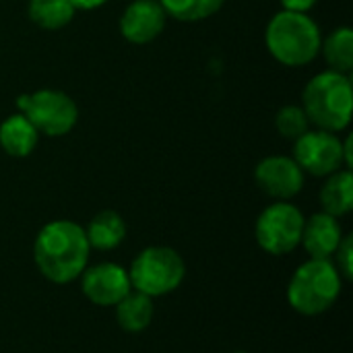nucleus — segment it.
<instances>
[{"mask_svg":"<svg viewBox=\"0 0 353 353\" xmlns=\"http://www.w3.org/2000/svg\"><path fill=\"white\" fill-rule=\"evenodd\" d=\"M335 254H337V265H335V267H337V271H339L341 279L352 281L353 279V236L352 234L343 236V240H341V244L337 246Z\"/></svg>","mask_w":353,"mask_h":353,"instance_id":"412c9836","label":"nucleus"},{"mask_svg":"<svg viewBox=\"0 0 353 353\" xmlns=\"http://www.w3.org/2000/svg\"><path fill=\"white\" fill-rule=\"evenodd\" d=\"M254 182L265 194L277 201H290L304 188V172L294 157L271 155L254 168Z\"/></svg>","mask_w":353,"mask_h":353,"instance_id":"1a4fd4ad","label":"nucleus"},{"mask_svg":"<svg viewBox=\"0 0 353 353\" xmlns=\"http://www.w3.org/2000/svg\"><path fill=\"white\" fill-rule=\"evenodd\" d=\"M319 0H281L283 10H292V12H308L310 8L316 6Z\"/></svg>","mask_w":353,"mask_h":353,"instance_id":"4be33fe9","label":"nucleus"},{"mask_svg":"<svg viewBox=\"0 0 353 353\" xmlns=\"http://www.w3.org/2000/svg\"><path fill=\"white\" fill-rule=\"evenodd\" d=\"M277 132L288 141H298L304 132L310 130V120L302 105H283L275 116Z\"/></svg>","mask_w":353,"mask_h":353,"instance_id":"aec40b11","label":"nucleus"},{"mask_svg":"<svg viewBox=\"0 0 353 353\" xmlns=\"http://www.w3.org/2000/svg\"><path fill=\"white\" fill-rule=\"evenodd\" d=\"M341 285L343 279L331 259H310L296 269L288 285V302L304 316H319L337 302Z\"/></svg>","mask_w":353,"mask_h":353,"instance_id":"20e7f679","label":"nucleus"},{"mask_svg":"<svg viewBox=\"0 0 353 353\" xmlns=\"http://www.w3.org/2000/svg\"><path fill=\"white\" fill-rule=\"evenodd\" d=\"M327 64L331 70L350 74L353 68V31L350 27H337L321 43Z\"/></svg>","mask_w":353,"mask_h":353,"instance_id":"a211bd4d","label":"nucleus"},{"mask_svg":"<svg viewBox=\"0 0 353 353\" xmlns=\"http://www.w3.org/2000/svg\"><path fill=\"white\" fill-rule=\"evenodd\" d=\"M265 43L277 62L296 68L310 64L321 54L323 35L308 12L281 10L269 21Z\"/></svg>","mask_w":353,"mask_h":353,"instance_id":"7ed1b4c3","label":"nucleus"},{"mask_svg":"<svg viewBox=\"0 0 353 353\" xmlns=\"http://www.w3.org/2000/svg\"><path fill=\"white\" fill-rule=\"evenodd\" d=\"M74 12L70 0H29V19L41 29H62L72 21Z\"/></svg>","mask_w":353,"mask_h":353,"instance_id":"f3484780","label":"nucleus"},{"mask_svg":"<svg viewBox=\"0 0 353 353\" xmlns=\"http://www.w3.org/2000/svg\"><path fill=\"white\" fill-rule=\"evenodd\" d=\"M17 108L37 128V132L46 137H64L79 120L77 103L70 95L58 89H39L19 95Z\"/></svg>","mask_w":353,"mask_h":353,"instance_id":"423d86ee","label":"nucleus"},{"mask_svg":"<svg viewBox=\"0 0 353 353\" xmlns=\"http://www.w3.org/2000/svg\"><path fill=\"white\" fill-rule=\"evenodd\" d=\"M81 292L95 306H116L132 292L128 271L116 263H101L81 273Z\"/></svg>","mask_w":353,"mask_h":353,"instance_id":"9d476101","label":"nucleus"},{"mask_svg":"<svg viewBox=\"0 0 353 353\" xmlns=\"http://www.w3.org/2000/svg\"><path fill=\"white\" fill-rule=\"evenodd\" d=\"M186 275L182 256L168 246H149L137 254L128 269L130 285L149 298H161L176 292Z\"/></svg>","mask_w":353,"mask_h":353,"instance_id":"39448f33","label":"nucleus"},{"mask_svg":"<svg viewBox=\"0 0 353 353\" xmlns=\"http://www.w3.org/2000/svg\"><path fill=\"white\" fill-rule=\"evenodd\" d=\"M321 207L333 217H343L353 209V176L352 170H337L327 176L321 188Z\"/></svg>","mask_w":353,"mask_h":353,"instance_id":"2eb2a0df","label":"nucleus"},{"mask_svg":"<svg viewBox=\"0 0 353 353\" xmlns=\"http://www.w3.org/2000/svg\"><path fill=\"white\" fill-rule=\"evenodd\" d=\"M223 2L225 0H159L168 17L184 23H194L213 17L223 6Z\"/></svg>","mask_w":353,"mask_h":353,"instance_id":"6ab92c4d","label":"nucleus"},{"mask_svg":"<svg viewBox=\"0 0 353 353\" xmlns=\"http://www.w3.org/2000/svg\"><path fill=\"white\" fill-rule=\"evenodd\" d=\"M234 353H248V352H234Z\"/></svg>","mask_w":353,"mask_h":353,"instance_id":"b1692460","label":"nucleus"},{"mask_svg":"<svg viewBox=\"0 0 353 353\" xmlns=\"http://www.w3.org/2000/svg\"><path fill=\"white\" fill-rule=\"evenodd\" d=\"M294 159L306 174H312L319 178L331 176L345 165L343 141L337 137V132H329L321 128L308 130L296 141Z\"/></svg>","mask_w":353,"mask_h":353,"instance_id":"6e6552de","label":"nucleus"},{"mask_svg":"<svg viewBox=\"0 0 353 353\" xmlns=\"http://www.w3.org/2000/svg\"><path fill=\"white\" fill-rule=\"evenodd\" d=\"M168 14L159 0H132L120 19V31L126 41L143 46L161 35Z\"/></svg>","mask_w":353,"mask_h":353,"instance_id":"9b49d317","label":"nucleus"},{"mask_svg":"<svg viewBox=\"0 0 353 353\" xmlns=\"http://www.w3.org/2000/svg\"><path fill=\"white\" fill-rule=\"evenodd\" d=\"M85 236L91 248L101 250V252L114 250L126 238V223L120 213L105 209L93 215V219L85 228Z\"/></svg>","mask_w":353,"mask_h":353,"instance_id":"4468645a","label":"nucleus"},{"mask_svg":"<svg viewBox=\"0 0 353 353\" xmlns=\"http://www.w3.org/2000/svg\"><path fill=\"white\" fill-rule=\"evenodd\" d=\"M304 221L306 219L296 205L277 201L259 215L254 223V238L267 254L283 256L300 246Z\"/></svg>","mask_w":353,"mask_h":353,"instance_id":"0eeeda50","label":"nucleus"},{"mask_svg":"<svg viewBox=\"0 0 353 353\" xmlns=\"http://www.w3.org/2000/svg\"><path fill=\"white\" fill-rule=\"evenodd\" d=\"M89 250L85 228L68 219H56L39 230L33 242V261L48 281L66 285L87 269Z\"/></svg>","mask_w":353,"mask_h":353,"instance_id":"f257e3e1","label":"nucleus"},{"mask_svg":"<svg viewBox=\"0 0 353 353\" xmlns=\"http://www.w3.org/2000/svg\"><path fill=\"white\" fill-rule=\"evenodd\" d=\"M343 240V230L337 217L329 213H314L304 221L300 244L310 254V259H331Z\"/></svg>","mask_w":353,"mask_h":353,"instance_id":"f8f14e48","label":"nucleus"},{"mask_svg":"<svg viewBox=\"0 0 353 353\" xmlns=\"http://www.w3.org/2000/svg\"><path fill=\"white\" fill-rule=\"evenodd\" d=\"M108 0H70V4L77 8V10H95L99 6H103Z\"/></svg>","mask_w":353,"mask_h":353,"instance_id":"5701e85b","label":"nucleus"},{"mask_svg":"<svg viewBox=\"0 0 353 353\" xmlns=\"http://www.w3.org/2000/svg\"><path fill=\"white\" fill-rule=\"evenodd\" d=\"M37 128L19 112L2 120L0 124V147L10 157H27L37 147Z\"/></svg>","mask_w":353,"mask_h":353,"instance_id":"ddd939ff","label":"nucleus"},{"mask_svg":"<svg viewBox=\"0 0 353 353\" xmlns=\"http://www.w3.org/2000/svg\"><path fill=\"white\" fill-rule=\"evenodd\" d=\"M353 93L350 74L323 70L314 74L302 91V110L310 124L321 130L341 132L352 122Z\"/></svg>","mask_w":353,"mask_h":353,"instance_id":"f03ea898","label":"nucleus"},{"mask_svg":"<svg viewBox=\"0 0 353 353\" xmlns=\"http://www.w3.org/2000/svg\"><path fill=\"white\" fill-rule=\"evenodd\" d=\"M116 321L120 329L126 333H141L145 331L155 314L153 298L141 294V292H128L116 306Z\"/></svg>","mask_w":353,"mask_h":353,"instance_id":"dca6fc26","label":"nucleus"}]
</instances>
